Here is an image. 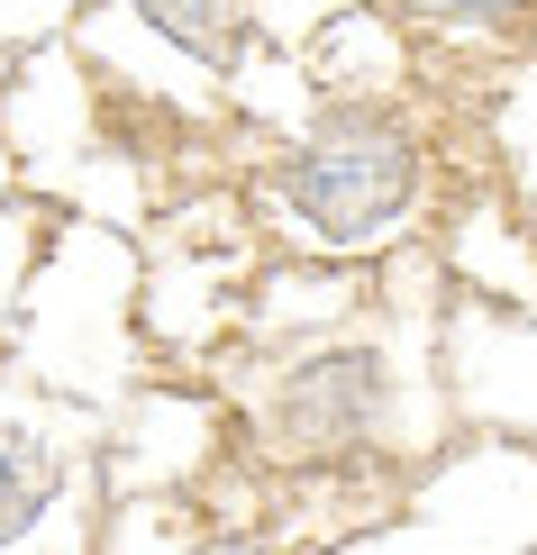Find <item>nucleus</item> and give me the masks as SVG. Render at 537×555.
I'll list each match as a JSON object with an SVG mask.
<instances>
[{"instance_id":"f257e3e1","label":"nucleus","mask_w":537,"mask_h":555,"mask_svg":"<svg viewBox=\"0 0 537 555\" xmlns=\"http://www.w3.org/2000/svg\"><path fill=\"white\" fill-rule=\"evenodd\" d=\"M283 192L319 246H373L419 201V137L392 109H329L283 165Z\"/></svg>"},{"instance_id":"f03ea898","label":"nucleus","mask_w":537,"mask_h":555,"mask_svg":"<svg viewBox=\"0 0 537 555\" xmlns=\"http://www.w3.org/2000/svg\"><path fill=\"white\" fill-rule=\"evenodd\" d=\"M392 410V374L383 356L365 346H337V356H310L301 374L283 383V437L301 455H346V447H373Z\"/></svg>"},{"instance_id":"7ed1b4c3","label":"nucleus","mask_w":537,"mask_h":555,"mask_svg":"<svg viewBox=\"0 0 537 555\" xmlns=\"http://www.w3.org/2000/svg\"><path fill=\"white\" fill-rule=\"evenodd\" d=\"M55 482H64V455L46 447V437L0 428V546H18V538H28V528L46 519Z\"/></svg>"},{"instance_id":"20e7f679","label":"nucleus","mask_w":537,"mask_h":555,"mask_svg":"<svg viewBox=\"0 0 537 555\" xmlns=\"http://www.w3.org/2000/svg\"><path fill=\"white\" fill-rule=\"evenodd\" d=\"M137 18H155L182 55L201 64H228L238 55V0H137Z\"/></svg>"},{"instance_id":"39448f33","label":"nucleus","mask_w":537,"mask_h":555,"mask_svg":"<svg viewBox=\"0 0 537 555\" xmlns=\"http://www.w3.org/2000/svg\"><path fill=\"white\" fill-rule=\"evenodd\" d=\"M401 18L419 28H510V18H528L537 0H392Z\"/></svg>"}]
</instances>
